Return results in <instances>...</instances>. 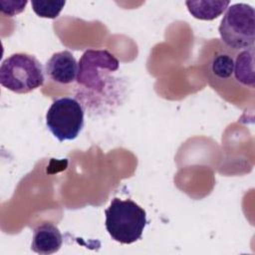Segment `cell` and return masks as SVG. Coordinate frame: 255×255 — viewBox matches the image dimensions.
<instances>
[{
  "mask_svg": "<svg viewBox=\"0 0 255 255\" xmlns=\"http://www.w3.org/2000/svg\"><path fill=\"white\" fill-rule=\"evenodd\" d=\"M119 69V60L108 50L84 52L78 63L76 99L85 110L103 113L122 102L125 88Z\"/></svg>",
  "mask_w": 255,
  "mask_h": 255,
  "instance_id": "cell-1",
  "label": "cell"
},
{
  "mask_svg": "<svg viewBox=\"0 0 255 255\" xmlns=\"http://www.w3.org/2000/svg\"><path fill=\"white\" fill-rule=\"evenodd\" d=\"M106 229L112 239L122 244H131L141 238L147 223L146 212L130 199L114 198L105 210Z\"/></svg>",
  "mask_w": 255,
  "mask_h": 255,
  "instance_id": "cell-2",
  "label": "cell"
},
{
  "mask_svg": "<svg viewBox=\"0 0 255 255\" xmlns=\"http://www.w3.org/2000/svg\"><path fill=\"white\" fill-rule=\"evenodd\" d=\"M218 32L223 44L232 52L237 53L254 47V8L245 3L228 6L221 19Z\"/></svg>",
  "mask_w": 255,
  "mask_h": 255,
  "instance_id": "cell-3",
  "label": "cell"
},
{
  "mask_svg": "<svg viewBox=\"0 0 255 255\" xmlns=\"http://www.w3.org/2000/svg\"><path fill=\"white\" fill-rule=\"evenodd\" d=\"M44 80L42 64L30 54H12L1 64L0 84L14 93H30L43 86Z\"/></svg>",
  "mask_w": 255,
  "mask_h": 255,
  "instance_id": "cell-4",
  "label": "cell"
},
{
  "mask_svg": "<svg viewBox=\"0 0 255 255\" xmlns=\"http://www.w3.org/2000/svg\"><path fill=\"white\" fill-rule=\"evenodd\" d=\"M85 109L74 98L55 100L46 114V126L59 140H73L82 131L85 124Z\"/></svg>",
  "mask_w": 255,
  "mask_h": 255,
  "instance_id": "cell-5",
  "label": "cell"
},
{
  "mask_svg": "<svg viewBox=\"0 0 255 255\" xmlns=\"http://www.w3.org/2000/svg\"><path fill=\"white\" fill-rule=\"evenodd\" d=\"M45 72L53 82L60 85H70L77 80L78 62L70 51L57 52L47 61Z\"/></svg>",
  "mask_w": 255,
  "mask_h": 255,
  "instance_id": "cell-6",
  "label": "cell"
},
{
  "mask_svg": "<svg viewBox=\"0 0 255 255\" xmlns=\"http://www.w3.org/2000/svg\"><path fill=\"white\" fill-rule=\"evenodd\" d=\"M63 244V236L57 226L52 223H43L34 229L31 249L32 251L50 255L60 250Z\"/></svg>",
  "mask_w": 255,
  "mask_h": 255,
  "instance_id": "cell-7",
  "label": "cell"
},
{
  "mask_svg": "<svg viewBox=\"0 0 255 255\" xmlns=\"http://www.w3.org/2000/svg\"><path fill=\"white\" fill-rule=\"evenodd\" d=\"M233 76L239 84L254 88V47L236 53Z\"/></svg>",
  "mask_w": 255,
  "mask_h": 255,
  "instance_id": "cell-8",
  "label": "cell"
},
{
  "mask_svg": "<svg viewBox=\"0 0 255 255\" xmlns=\"http://www.w3.org/2000/svg\"><path fill=\"white\" fill-rule=\"evenodd\" d=\"M230 1H186L188 12L198 20L211 21L218 18L229 6Z\"/></svg>",
  "mask_w": 255,
  "mask_h": 255,
  "instance_id": "cell-9",
  "label": "cell"
},
{
  "mask_svg": "<svg viewBox=\"0 0 255 255\" xmlns=\"http://www.w3.org/2000/svg\"><path fill=\"white\" fill-rule=\"evenodd\" d=\"M234 57L230 54H219L217 55L212 63L211 69L215 77L218 79H228L233 75L234 70Z\"/></svg>",
  "mask_w": 255,
  "mask_h": 255,
  "instance_id": "cell-10",
  "label": "cell"
},
{
  "mask_svg": "<svg viewBox=\"0 0 255 255\" xmlns=\"http://www.w3.org/2000/svg\"><path fill=\"white\" fill-rule=\"evenodd\" d=\"M66 1H31L33 11L41 18L55 19L64 8Z\"/></svg>",
  "mask_w": 255,
  "mask_h": 255,
  "instance_id": "cell-11",
  "label": "cell"
},
{
  "mask_svg": "<svg viewBox=\"0 0 255 255\" xmlns=\"http://www.w3.org/2000/svg\"><path fill=\"white\" fill-rule=\"evenodd\" d=\"M27 3H28L27 1H5V0H1L0 1V6H1L0 11L5 16L13 17V16L21 13L22 11H24Z\"/></svg>",
  "mask_w": 255,
  "mask_h": 255,
  "instance_id": "cell-12",
  "label": "cell"
}]
</instances>
